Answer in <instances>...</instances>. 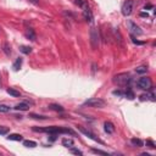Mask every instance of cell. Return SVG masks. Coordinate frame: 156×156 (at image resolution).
<instances>
[{"label":"cell","mask_w":156,"mask_h":156,"mask_svg":"<svg viewBox=\"0 0 156 156\" xmlns=\"http://www.w3.org/2000/svg\"><path fill=\"white\" fill-rule=\"evenodd\" d=\"M125 96L128 98L129 100H133V99H134V93H133L130 89H127L126 92H125Z\"/></svg>","instance_id":"21"},{"label":"cell","mask_w":156,"mask_h":156,"mask_svg":"<svg viewBox=\"0 0 156 156\" xmlns=\"http://www.w3.org/2000/svg\"><path fill=\"white\" fill-rule=\"evenodd\" d=\"M34 132H40V133H49V134H71V135H76V133L73 132L72 129H68V128H62V127H46V128H37L34 127L33 128Z\"/></svg>","instance_id":"1"},{"label":"cell","mask_w":156,"mask_h":156,"mask_svg":"<svg viewBox=\"0 0 156 156\" xmlns=\"http://www.w3.org/2000/svg\"><path fill=\"white\" fill-rule=\"evenodd\" d=\"M62 145L65 146V147H67V149H70V147H72L73 146V144H75V142L72 140V139H70V138H65V139H62Z\"/></svg>","instance_id":"12"},{"label":"cell","mask_w":156,"mask_h":156,"mask_svg":"<svg viewBox=\"0 0 156 156\" xmlns=\"http://www.w3.org/2000/svg\"><path fill=\"white\" fill-rule=\"evenodd\" d=\"M137 85L139 89H143V90H150L151 89V79L149 77H142L139 78L138 82H137Z\"/></svg>","instance_id":"4"},{"label":"cell","mask_w":156,"mask_h":156,"mask_svg":"<svg viewBox=\"0 0 156 156\" xmlns=\"http://www.w3.org/2000/svg\"><path fill=\"white\" fill-rule=\"evenodd\" d=\"M92 152L98 154V155H109L106 151H103V150H99V149H92Z\"/></svg>","instance_id":"24"},{"label":"cell","mask_w":156,"mask_h":156,"mask_svg":"<svg viewBox=\"0 0 156 156\" xmlns=\"http://www.w3.org/2000/svg\"><path fill=\"white\" fill-rule=\"evenodd\" d=\"M49 109L50 110H54V111H59V112H62L63 111V108L61 105H57V104H51L49 106Z\"/></svg>","instance_id":"17"},{"label":"cell","mask_w":156,"mask_h":156,"mask_svg":"<svg viewBox=\"0 0 156 156\" xmlns=\"http://www.w3.org/2000/svg\"><path fill=\"white\" fill-rule=\"evenodd\" d=\"M20 50L23 53V54H31L32 53V48L31 46H26V45H22L21 48H20Z\"/></svg>","instance_id":"20"},{"label":"cell","mask_w":156,"mask_h":156,"mask_svg":"<svg viewBox=\"0 0 156 156\" xmlns=\"http://www.w3.org/2000/svg\"><path fill=\"white\" fill-rule=\"evenodd\" d=\"M70 149H71V152L72 154H75V155H82V154H83V152H82L80 150H78V149H76V147H70Z\"/></svg>","instance_id":"27"},{"label":"cell","mask_w":156,"mask_h":156,"mask_svg":"<svg viewBox=\"0 0 156 156\" xmlns=\"http://www.w3.org/2000/svg\"><path fill=\"white\" fill-rule=\"evenodd\" d=\"M140 100H142V101H145V100H151V101H155V98H154V94L146 93V94H142V95H140Z\"/></svg>","instance_id":"14"},{"label":"cell","mask_w":156,"mask_h":156,"mask_svg":"<svg viewBox=\"0 0 156 156\" xmlns=\"http://www.w3.org/2000/svg\"><path fill=\"white\" fill-rule=\"evenodd\" d=\"M135 72L139 73V75H143V73H146L147 72V67L146 66H139L135 68Z\"/></svg>","instance_id":"22"},{"label":"cell","mask_w":156,"mask_h":156,"mask_svg":"<svg viewBox=\"0 0 156 156\" xmlns=\"http://www.w3.org/2000/svg\"><path fill=\"white\" fill-rule=\"evenodd\" d=\"M28 109H29V105L26 101L20 103V104H17V105L15 106V110H17V111H27Z\"/></svg>","instance_id":"10"},{"label":"cell","mask_w":156,"mask_h":156,"mask_svg":"<svg viewBox=\"0 0 156 156\" xmlns=\"http://www.w3.org/2000/svg\"><path fill=\"white\" fill-rule=\"evenodd\" d=\"M130 76L128 73H120V75H116L113 77V83L117 84V85H127L130 83Z\"/></svg>","instance_id":"2"},{"label":"cell","mask_w":156,"mask_h":156,"mask_svg":"<svg viewBox=\"0 0 156 156\" xmlns=\"http://www.w3.org/2000/svg\"><path fill=\"white\" fill-rule=\"evenodd\" d=\"M130 38H132V42H133L134 44H140V45L143 44V42H138V40H137V39H135V38H134L133 36H132V37H130Z\"/></svg>","instance_id":"31"},{"label":"cell","mask_w":156,"mask_h":156,"mask_svg":"<svg viewBox=\"0 0 156 156\" xmlns=\"http://www.w3.org/2000/svg\"><path fill=\"white\" fill-rule=\"evenodd\" d=\"M146 145H149V147H151V149H155V144L151 140H147L146 142Z\"/></svg>","instance_id":"30"},{"label":"cell","mask_w":156,"mask_h":156,"mask_svg":"<svg viewBox=\"0 0 156 156\" xmlns=\"http://www.w3.org/2000/svg\"><path fill=\"white\" fill-rule=\"evenodd\" d=\"M142 155H143V156H150V154H147V152H143Z\"/></svg>","instance_id":"33"},{"label":"cell","mask_w":156,"mask_h":156,"mask_svg":"<svg viewBox=\"0 0 156 156\" xmlns=\"http://www.w3.org/2000/svg\"><path fill=\"white\" fill-rule=\"evenodd\" d=\"M10 111V106L7 105H0V112H9Z\"/></svg>","instance_id":"23"},{"label":"cell","mask_w":156,"mask_h":156,"mask_svg":"<svg viewBox=\"0 0 156 156\" xmlns=\"http://www.w3.org/2000/svg\"><path fill=\"white\" fill-rule=\"evenodd\" d=\"M0 87H1V77H0Z\"/></svg>","instance_id":"34"},{"label":"cell","mask_w":156,"mask_h":156,"mask_svg":"<svg viewBox=\"0 0 156 156\" xmlns=\"http://www.w3.org/2000/svg\"><path fill=\"white\" fill-rule=\"evenodd\" d=\"M7 140H14V142H22L23 138L22 135L20 134H10L9 137H7Z\"/></svg>","instance_id":"13"},{"label":"cell","mask_w":156,"mask_h":156,"mask_svg":"<svg viewBox=\"0 0 156 156\" xmlns=\"http://www.w3.org/2000/svg\"><path fill=\"white\" fill-rule=\"evenodd\" d=\"M23 146H26V147H36L37 143L33 142V140H23Z\"/></svg>","instance_id":"18"},{"label":"cell","mask_w":156,"mask_h":156,"mask_svg":"<svg viewBox=\"0 0 156 156\" xmlns=\"http://www.w3.org/2000/svg\"><path fill=\"white\" fill-rule=\"evenodd\" d=\"M7 93H9L10 95H12V96H15V98H19L21 94H20V92H17V90H15L14 88H9L7 89Z\"/></svg>","instance_id":"19"},{"label":"cell","mask_w":156,"mask_h":156,"mask_svg":"<svg viewBox=\"0 0 156 156\" xmlns=\"http://www.w3.org/2000/svg\"><path fill=\"white\" fill-rule=\"evenodd\" d=\"M21 66H22V59H21V57H19V59L15 61L12 68H14V71H19L21 68Z\"/></svg>","instance_id":"16"},{"label":"cell","mask_w":156,"mask_h":156,"mask_svg":"<svg viewBox=\"0 0 156 156\" xmlns=\"http://www.w3.org/2000/svg\"><path fill=\"white\" fill-rule=\"evenodd\" d=\"M83 106H88V108H96V109H100L105 106V101L103 99H99V98H92L87 101H84Z\"/></svg>","instance_id":"3"},{"label":"cell","mask_w":156,"mask_h":156,"mask_svg":"<svg viewBox=\"0 0 156 156\" xmlns=\"http://www.w3.org/2000/svg\"><path fill=\"white\" fill-rule=\"evenodd\" d=\"M29 116H31L32 118H37V120H45V118H46L45 116H40V115H36V113H31Z\"/></svg>","instance_id":"25"},{"label":"cell","mask_w":156,"mask_h":156,"mask_svg":"<svg viewBox=\"0 0 156 156\" xmlns=\"http://www.w3.org/2000/svg\"><path fill=\"white\" fill-rule=\"evenodd\" d=\"M90 38H92V45L95 49L98 46V43H99V38H98V32L95 28H92L90 31Z\"/></svg>","instance_id":"8"},{"label":"cell","mask_w":156,"mask_h":156,"mask_svg":"<svg viewBox=\"0 0 156 156\" xmlns=\"http://www.w3.org/2000/svg\"><path fill=\"white\" fill-rule=\"evenodd\" d=\"M130 143H132V145H134V146H137V147H142V146L144 145L143 140H140V139H137V138H133L132 140H130Z\"/></svg>","instance_id":"15"},{"label":"cell","mask_w":156,"mask_h":156,"mask_svg":"<svg viewBox=\"0 0 156 156\" xmlns=\"http://www.w3.org/2000/svg\"><path fill=\"white\" fill-rule=\"evenodd\" d=\"M133 6H134V0H127L125 4L122 5V15L123 16H129L133 11Z\"/></svg>","instance_id":"5"},{"label":"cell","mask_w":156,"mask_h":156,"mask_svg":"<svg viewBox=\"0 0 156 156\" xmlns=\"http://www.w3.org/2000/svg\"><path fill=\"white\" fill-rule=\"evenodd\" d=\"M112 94H113V95H117V96H125V93L121 92V90H115Z\"/></svg>","instance_id":"29"},{"label":"cell","mask_w":156,"mask_h":156,"mask_svg":"<svg viewBox=\"0 0 156 156\" xmlns=\"http://www.w3.org/2000/svg\"><path fill=\"white\" fill-rule=\"evenodd\" d=\"M9 132V128L7 127H0V135H5Z\"/></svg>","instance_id":"26"},{"label":"cell","mask_w":156,"mask_h":156,"mask_svg":"<svg viewBox=\"0 0 156 156\" xmlns=\"http://www.w3.org/2000/svg\"><path fill=\"white\" fill-rule=\"evenodd\" d=\"M104 127H105V132L108 134H112L115 132V127H113V125L111 122H105Z\"/></svg>","instance_id":"11"},{"label":"cell","mask_w":156,"mask_h":156,"mask_svg":"<svg viewBox=\"0 0 156 156\" xmlns=\"http://www.w3.org/2000/svg\"><path fill=\"white\" fill-rule=\"evenodd\" d=\"M78 130L82 133V134H84L85 137H88V138H90L92 139V140H94V142H98V143H100V144H104L99 138H98L95 134H93L92 132H90V130H88V129H85V128H83V127H78Z\"/></svg>","instance_id":"6"},{"label":"cell","mask_w":156,"mask_h":156,"mask_svg":"<svg viewBox=\"0 0 156 156\" xmlns=\"http://www.w3.org/2000/svg\"><path fill=\"white\" fill-rule=\"evenodd\" d=\"M4 51H5L6 55L11 54V50H10V48H9V45H7V44H4Z\"/></svg>","instance_id":"28"},{"label":"cell","mask_w":156,"mask_h":156,"mask_svg":"<svg viewBox=\"0 0 156 156\" xmlns=\"http://www.w3.org/2000/svg\"><path fill=\"white\" fill-rule=\"evenodd\" d=\"M29 1H31L32 4H34V5H37V4L39 3V1H38V0H29Z\"/></svg>","instance_id":"32"},{"label":"cell","mask_w":156,"mask_h":156,"mask_svg":"<svg viewBox=\"0 0 156 156\" xmlns=\"http://www.w3.org/2000/svg\"><path fill=\"white\" fill-rule=\"evenodd\" d=\"M26 37H27V39H29V40H32V42H34L36 40V32H34V29L33 28H31V27H27L26 28Z\"/></svg>","instance_id":"9"},{"label":"cell","mask_w":156,"mask_h":156,"mask_svg":"<svg viewBox=\"0 0 156 156\" xmlns=\"http://www.w3.org/2000/svg\"><path fill=\"white\" fill-rule=\"evenodd\" d=\"M128 27H129V31L132 32V33H134L137 36H142L143 34V31L140 29V27L137 26L133 21H128Z\"/></svg>","instance_id":"7"}]
</instances>
